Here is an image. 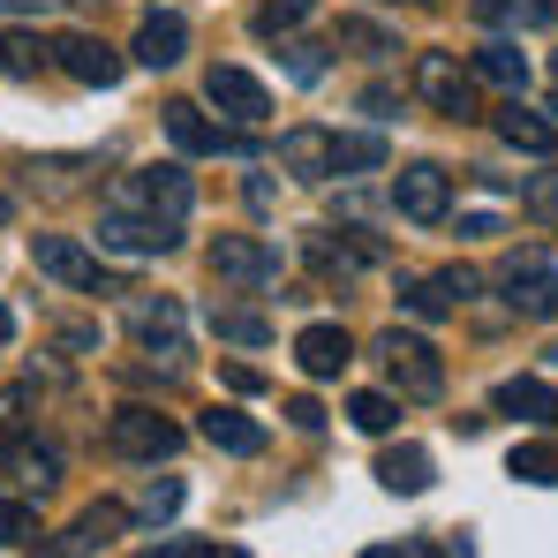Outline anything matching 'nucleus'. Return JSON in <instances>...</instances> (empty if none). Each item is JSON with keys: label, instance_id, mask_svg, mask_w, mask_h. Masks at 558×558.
<instances>
[{"label": "nucleus", "instance_id": "nucleus-33", "mask_svg": "<svg viewBox=\"0 0 558 558\" xmlns=\"http://www.w3.org/2000/svg\"><path fill=\"white\" fill-rule=\"evenodd\" d=\"M529 211L558 227V174H536V182H529Z\"/></svg>", "mask_w": 558, "mask_h": 558}, {"label": "nucleus", "instance_id": "nucleus-22", "mask_svg": "<svg viewBox=\"0 0 558 558\" xmlns=\"http://www.w3.org/2000/svg\"><path fill=\"white\" fill-rule=\"evenodd\" d=\"M377 483H385V490H408V498L430 490V453H423V446H392V453L377 461Z\"/></svg>", "mask_w": 558, "mask_h": 558}, {"label": "nucleus", "instance_id": "nucleus-17", "mask_svg": "<svg viewBox=\"0 0 558 558\" xmlns=\"http://www.w3.org/2000/svg\"><path fill=\"white\" fill-rule=\"evenodd\" d=\"M196 430H204V438H211L219 453H242V461H250V453H265V423H250L242 408H211V415H204Z\"/></svg>", "mask_w": 558, "mask_h": 558}, {"label": "nucleus", "instance_id": "nucleus-19", "mask_svg": "<svg viewBox=\"0 0 558 558\" xmlns=\"http://www.w3.org/2000/svg\"><path fill=\"white\" fill-rule=\"evenodd\" d=\"M498 136H506L513 151H529V159H544V151H551V144H558V129H551V121H544V113H529L521 98H513V106L498 113Z\"/></svg>", "mask_w": 558, "mask_h": 558}, {"label": "nucleus", "instance_id": "nucleus-9", "mask_svg": "<svg viewBox=\"0 0 558 558\" xmlns=\"http://www.w3.org/2000/svg\"><path fill=\"white\" fill-rule=\"evenodd\" d=\"M53 61H61L76 84H92V92H113V84H121V53H113L106 38H92V31H61V38H53Z\"/></svg>", "mask_w": 558, "mask_h": 558}, {"label": "nucleus", "instance_id": "nucleus-14", "mask_svg": "<svg viewBox=\"0 0 558 558\" xmlns=\"http://www.w3.org/2000/svg\"><path fill=\"white\" fill-rule=\"evenodd\" d=\"M182 53H189L182 15H144V23H136V61H144V69H174Z\"/></svg>", "mask_w": 558, "mask_h": 558}, {"label": "nucleus", "instance_id": "nucleus-18", "mask_svg": "<svg viewBox=\"0 0 558 558\" xmlns=\"http://www.w3.org/2000/svg\"><path fill=\"white\" fill-rule=\"evenodd\" d=\"M279 167H287V174H310V182L332 174V136H325V129H287V136H279Z\"/></svg>", "mask_w": 558, "mask_h": 558}, {"label": "nucleus", "instance_id": "nucleus-25", "mask_svg": "<svg viewBox=\"0 0 558 558\" xmlns=\"http://www.w3.org/2000/svg\"><path fill=\"white\" fill-rule=\"evenodd\" d=\"M348 423L371 430V438H385V430L400 423V400H392V392H348Z\"/></svg>", "mask_w": 558, "mask_h": 558}, {"label": "nucleus", "instance_id": "nucleus-8", "mask_svg": "<svg viewBox=\"0 0 558 558\" xmlns=\"http://www.w3.org/2000/svg\"><path fill=\"white\" fill-rule=\"evenodd\" d=\"M121 204H144L151 219H174V227H182L189 204H196V189H189L182 167H144V174H129V182H121Z\"/></svg>", "mask_w": 558, "mask_h": 558}, {"label": "nucleus", "instance_id": "nucleus-30", "mask_svg": "<svg viewBox=\"0 0 558 558\" xmlns=\"http://www.w3.org/2000/svg\"><path fill=\"white\" fill-rule=\"evenodd\" d=\"M310 15V0H265L250 23H257V38H294V23Z\"/></svg>", "mask_w": 558, "mask_h": 558}, {"label": "nucleus", "instance_id": "nucleus-11", "mask_svg": "<svg viewBox=\"0 0 558 558\" xmlns=\"http://www.w3.org/2000/svg\"><path fill=\"white\" fill-rule=\"evenodd\" d=\"M204 98H211L227 121H242V129H257V121L272 113L265 84H257V76H242V69H211V76H204Z\"/></svg>", "mask_w": 558, "mask_h": 558}, {"label": "nucleus", "instance_id": "nucleus-46", "mask_svg": "<svg viewBox=\"0 0 558 558\" xmlns=\"http://www.w3.org/2000/svg\"><path fill=\"white\" fill-rule=\"evenodd\" d=\"M551 129H558V98H551Z\"/></svg>", "mask_w": 558, "mask_h": 558}, {"label": "nucleus", "instance_id": "nucleus-24", "mask_svg": "<svg viewBox=\"0 0 558 558\" xmlns=\"http://www.w3.org/2000/svg\"><path fill=\"white\" fill-rule=\"evenodd\" d=\"M332 46H348V53H400V38H392L385 23H371V15H340Z\"/></svg>", "mask_w": 558, "mask_h": 558}, {"label": "nucleus", "instance_id": "nucleus-1", "mask_svg": "<svg viewBox=\"0 0 558 558\" xmlns=\"http://www.w3.org/2000/svg\"><path fill=\"white\" fill-rule=\"evenodd\" d=\"M31 265L76 294H113V272H98V257L76 242V234H31Z\"/></svg>", "mask_w": 558, "mask_h": 558}, {"label": "nucleus", "instance_id": "nucleus-3", "mask_svg": "<svg viewBox=\"0 0 558 558\" xmlns=\"http://www.w3.org/2000/svg\"><path fill=\"white\" fill-rule=\"evenodd\" d=\"M377 363L392 371V385H400L408 400H430V392L446 385L438 355H430V340H415V332H385V340H377Z\"/></svg>", "mask_w": 558, "mask_h": 558}, {"label": "nucleus", "instance_id": "nucleus-20", "mask_svg": "<svg viewBox=\"0 0 558 558\" xmlns=\"http://www.w3.org/2000/svg\"><path fill=\"white\" fill-rule=\"evenodd\" d=\"M498 415H529V423H551L558 415V392L544 377H506L498 385Z\"/></svg>", "mask_w": 558, "mask_h": 558}, {"label": "nucleus", "instance_id": "nucleus-36", "mask_svg": "<svg viewBox=\"0 0 558 558\" xmlns=\"http://www.w3.org/2000/svg\"><path fill=\"white\" fill-rule=\"evenodd\" d=\"M438 287H446V294H453V302H468V294H475V287H483V279L468 272V265H453V272H438Z\"/></svg>", "mask_w": 558, "mask_h": 558}, {"label": "nucleus", "instance_id": "nucleus-16", "mask_svg": "<svg viewBox=\"0 0 558 558\" xmlns=\"http://www.w3.org/2000/svg\"><path fill=\"white\" fill-rule=\"evenodd\" d=\"M167 136H174V151H189V159H196V151H242V144H234L219 121H204L196 106H167Z\"/></svg>", "mask_w": 558, "mask_h": 558}, {"label": "nucleus", "instance_id": "nucleus-2", "mask_svg": "<svg viewBox=\"0 0 558 558\" xmlns=\"http://www.w3.org/2000/svg\"><path fill=\"white\" fill-rule=\"evenodd\" d=\"M498 287H506V302H513L521 317H551V310H558L551 250H513V257L498 265Z\"/></svg>", "mask_w": 558, "mask_h": 558}, {"label": "nucleus", "instance_id": "nucleus-43", "mask_svg": "<svg viewBox=\"0 0 558 558\" xmlns=\"http://www.w3.org/2000/svg\"><path fill=\"white\" fill-rule=\"evenodd\" d=\"M8 211H15V204H8V196H0V227H8Z\"/></svg>", "mask_w": 558, "mask_h": 558}, {"label": "nucleus", "instance_id": "nucleus-39", "mask_svg": "<svg viewBox=\"0 0 558 558\" xmlns=\"http://www.w3.org/2000/svg\"><path fill=\"white\" fill-rule=\"evenodd\" d=\"M227 385H234V392H265V377L250 371V363H227Z\"/></svg>", "mask_w": 558, "mask_h": 558}, {"label": "nucleus", "instance_id": "nucleus-23", "mask_svg": "<svg viewBox=\"0 0 558 558\" xmlns=\"http://www.w3.org/2000/svg\"><path fill=\"white\" fill-rule=\"evenodd\" d=\"M46 61H53L46 38H31V31H0V69H8V76H38Z\"/></svg>", "mask_w": 558, "mask_h": 558}, {"label": "nucleus", "instance_id": "nucleus-10", "mask_svg": "<svg viewBox=\"0 0 558 558\" xmlns=\"http://www.w3.org/2000/svg\"><path fill=\"white\" fill-rule=\"evenodd\" d=\"M98 250H113V257H167V250H174V219L106 211V219H98Z\"/></svg>", "mask_w": 558, "mask_h": 558}, {"label": "nucleus", "instance_id": "nucleus-38", "mask_svg": "<svg viewBox=\"0 0 558 558\" xmlns=\"http://www.w3.org/2000/svg\"><path fill=\"white\" fill-rule=\"evenodd\" d=\"M521 23H558V0H513Z\"/></svg>", "mask_w": 558, "mask_h": 558}, {"label": "nucleus", "instance_id": "nucleus-35", "mask_svg": "<svg viewBox=\"0 0 558 558\" xmlns=\"http://www.w3.org/2000/svg\"><path fill=\"white\" fill-rule=\"evenodd\" d=\"M15 468H23V475H31V483H53V453H46V446H23V453H15Z\"/></svg>", "mask_w": 558, "mask_h": 558}, {"label": "nucleus", "instance_id": "nucleus-41", "mask_svg": "<svg viewBox=\"0 0 558 558\" xmlns=\"http://www.w3.org/2000/svg\"><path fill=\"white\" fill-rule=\"evenodd\" d=\"M144 558H204V551H196V544H151Z\"/></svg>", "mask_w": 558, "mask_h": 558}, {"label": "nucleus", "instance_id": "nucleus-40", "mask_svg": "<svg viewBox=\"0 0 558 558\" xmlns=\"http://www.w3.org/2000/svg\"><path fill=\"white\" fill-rule=\"evenodd\" d=\"M513 15V0H475V23H506Z\"/></svg>", "mask_w": 558, "mask_h": 558}, {"label": "nucleus", "instance_id": "nucleus-6", "mask_svg": "<svg viewBox=\"0 0 558 558\" xmlns=\"http://www.w3.org/2000/svg\"><path fill=\"white\" fill-rule=\"evenodd\" d=\"M392 204H400V219H415V227H438V219L453 211V182H446V167H430V159L400 167V182H392Z\"/></svg>", "mask_w": 558, "mask_h": 558}, {"label": "nucleus", "instance_id": "nucleus-4", "mask_svg": "<svg viewBox=\"0 0 558 558\" xmlns=\"http://www.w3.org/2000/svg\"><path fill=\"white\" fill-rule=\"evenodd\" d=\"M106 438H113V453H129V461H167V453L182 446V430H174L159 408H121V415L106 423Z\"/></svg>", "mask_w": 558, "mask_h": 558}, {"label": "nucleus", "instance_id": "nucleus-26", "mask_svg": "<svg viewBox=\"0 0 558 558\" xmlns=\"http://www.w3.org/2000/svg\"><path fill=\"white\" fill-rule=\"evenodd\" d=\"M385 167V136H332V174H371Z\"/></svg>", "mask_w": 558, "mask_h": 558}, {"label": "nucleus", "instance_id": "nucleus-21", "mask_svg": "<svg viewBox=\"0 0 558 558\" xmlns=\"http://www.w3.org/2000/svg\"><path fill=\"white\" fill-rule=\"evenodd\" d=\"M475 76L498 84V92H529V61H521V46H506V38L475 46Z\"/></svg>", "mask_w": 558, "mask_h": 558}, {"label": "nucleus", "instance_id": "nucleus-28", "mask_svg": "<svg viewBox=\"0 0 558 558\" xmlns=\"http://www.w3.org/2000/svg\"><path fill=\"white\" fill-rule=\"evenodd\" d=\"M400 302H408V317H423V325H438V317L453 310V294H446L438 279H400Z\"/></svg>", "mask_w": 558, "mask_h": 558}, {"label": "nucleus", "instance_id": "nucleus-42", "mask_svg": "<svg viewBox=\"0 0 558 558\" xmlns=\"http://www.w3.org/2000/svg\"><path fill=\"white\" fill-rule=\"evenodd\" d=\"M363 558H408V551H400V544H377V551H363Z\"/></svg>", "mask_w": 558, "mask_h": 558}, {"label": "nucleus", "instance_id": "nucleus-5", "mask_svg": "<svg viewBox=\"0 0 558 558\" xmlns=\"http://www.w3.org/2000/svg\"><path fill=\"white\" fill-rule=\"evenodd\" d=\"M415 98L438 106V113H453V121L475 113V84H468V69L453 53H415Z\"/></svg>", "mask_w": 558, "mask_h": 558}, {"label": "nucleus", "instance_id": "nucleus-13", "mask_svg": "<svg viewBox=\"0 0 558 558\" xmlns=\"http://www.w3.org/2000/svg\"><path fill=\"white\" fill-rule=\"evenodd\" d=\"M136 340H144L151 355L182 363V302H174V294H159V302H136Z\"/></svg>", "mask_w": 558, "mask_h": 558}, {"label": "nucleus", "instance_id": "nucleus-15", "mask_svg": "<svg viewBox=\"0 0 558 558\" xmlns=\"http://www.w3.org/2000/svg\"><path fill=\"white\" fill-rule=\"evenodd\" d=\"M294 363H302V377H340L348 371V332L340 325H302Z\"/></svg>", "mask_w": 558, "mask_h": 558}, {"label": "nucleus", "instance_id": "nucleus-37", "mask_svg": "<svg viewBox=\"0 0 558 558\" xmlns=\"http://www.w3.org/2000/svg\"><path fill=\"white\" fill-rule=\"evenodd\" d=\"M287 423H294V430H317L325 408H317V400H287Z\"/></svg>", "mask_w": 558, "mask_h": 558}, {"label": "nucleus", "instance_id": "nucleus-34", "mask_svg": "<svg viewBox=\"0 0 558 558\" xmlns=\"http://www.w3.org/2000/svg\"><path fill=\"white\" fill-rule=\"evenodd\" d=\"M31 529H38V513H31V506H0V544H23Z\"/></svg>", "mask_w": 558, "mask_h": 558}, {"label": "nucleus", "instance_id": "nucleus-31", "mask_svg": "<svg viewBox=\"0 0 558 558\" xmlns=\"http://www.w3.org/2000/svg\"><path fill=\"white\" fill-rule=\"evenodd\" d=\"M136 513H144V521L182 513V475H151V483H144V498H136Z\"/></svg>", "mask_w": 558, "mask_h": 558}, {"label": "nucleus", "instance_id": "nucleus-12", "mask_svg": "<svg viewBox=\"0 0 558 558\" xmlns=\"http://www.w3.org/2000/svg\"><path fill=\"white\" fill-rule=\"evenodd\" d=\"M113 529H129V506H92V513H76V521H69V536H53L38 558H84V551H98Z\"/></svg>", "mask_w": 558, "mask_h": 558}, {"label": "nucleus", "instance_id": "nucleus-29", "mask_svg": "<svg viewBox=\"0 0 558 558\" xmlns=\"http://www.w3.org/2000/svg\"><path fill=\"white\" fill-rule=\"evenodd\" d=\"M211 332H219V340H242V348H265V340H272V325H265L257 310H211Z\"/></svg>", "mask_w": 558, "mask_h": 558}, {"label": "nucleus", "instance_id": "nucleus-27", "mask_svg": "<svg viewBox=\"0 0 558 558\" xmlns=\"http://www.w3.org/2000/svg\"><path fill=\"white\" fill-rule=\"evenodd\" d=\"M513 475H521V483H544V490H551L558 483V438H536V446H513Z\"/></svg>", "mask_w": 558, "mask_h": 558}, {"label": "nucleus", "instance_id": "nucleus-32", "mask_svg": "<svg viewBox=\"0 0 558 558\" xmlns=\"http://www.w3.org/2000/svg\"><path fill=\"white\" fill-rule=\"evenodd\" d=\"M279 61H287V76H294V84H317V76H325V53H317L310 38H287V46H279Z\"/></svg>", "mask_w": 558, "mask_h": 558}, {"label": "nucleus", "instance_id": "nucleus-44", "mask_svg": "<svg viewBox=\"0 0 558 558\" xmlns=\"http://www.w3.org/2000/svg\"><path fill=\"white\" fill-rule=\"evenodd\" d=\"M0 8H38V0H0Z\"/></svg>", "mask_w": 558, "mask_h": 558}, {"label": "nucleus", "instance_id": "nucleus-7", "mask_svg": "<svg viewBox=\"0 0 558 558\" xmlns=\"http://www.w3.org/2000/svg\"><path fill=\"white\" fill-rule=\"evenodd\" d=\"M211 279H227V287H265V279H279V250L257 242V234H219V242H211Z\"/></svg>", "mask_w": 558, "mask_h": 558}, {"label": "nucleus", "instance_id": "nucleus-45", "mask_svg": "<svg viewBox=\"0 0 558 558\" xmlns=\"http://www.w3.org/2000/svg\"><path fill=\"white\" fill-rule=\"evenodd\" d=\"M204 558H242V551H204Z\"/></svg>", "mask_w": 558, "mask_h": 558}]
</instances>
